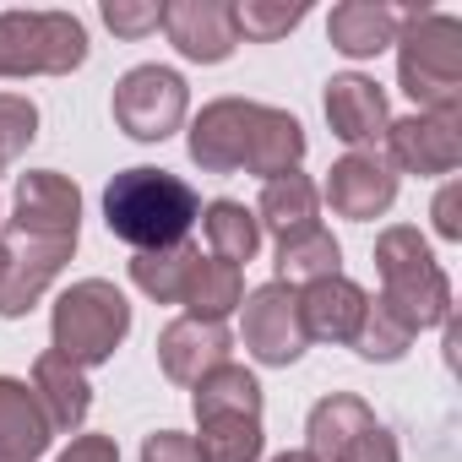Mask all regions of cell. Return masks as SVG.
Instances as JSON below:
<instances>
[{"mask_svg": "<svg viewBox=\"0 0 462 462\" xmlns=\"http://www.w3.org/2000/svg\"><path fill=\"white\" fill-rule=\"evenodd\" d=\"M256 212H262L256 223H267L273 235H278V245H283V240L310 235V228H321V223H316V185H310L300 169H289V174L267 180V185H262V207H256Z\"/></svg>", "mask_w": 462, "mask_h": 462, "instance_id": "7402d4cb", "label": "cell"}, {"mask_svg": "<svg viewBox=\"0 0 462 462\" xmlns=\"http://www.w3.org/2000/svg\"><path fill=\"white\" fill-rule=\"evenodd\" d=\"M131 332V305L115 283L104 278H88V283H71L60 300H55V354L71 359V365H104L120 337Z\"/></svg>", "mask_w": 462, "mask_h": 462, "instance_id": "8992f818", "label": "cell"}, {"mask_svg": "<svg viewBox=\"0 0 462 462\" xmlns=\"http://www.w3.org/2000/svg\"><path fill=\"white\" fill-rule=\"evenodd\" d=\"M50 419L23 381L0 375V462H39L50 451Z\"/></svg>", "mask_w": 462, "mask_h": 462, "instance_id": "ffe728a7", "label": "cell"}, {"mask_svg": "<svg viewBox=\"0 0 462 462\" xmlns=\"http://www.w3.org/2000/svg\"><path fill=\"white\" fill-rule=\"evenodd\" d=\"M397 77L424 115H462V23L446 12H402Z\"/></svg>", "mask_w": 462, "mask_h": 462, "instance_id": "3957f363", "label": "cell"}, {"mask_svg": "<svg viewBox=\"0 0 462 462\" xmlns=\"http://www.w3.org/2000/svg\"><path fill=\"white\" fill-rule=\"evenodd\" d=\"M207 245H212V256L228 262V267L251 262L256 245H262V223H256V212H245L240 201H212V207H207Z\"/></svg>", "mask_w": 462, "mask_h": 462, "instance_id": "d4e9b609", "label": "cell"}, {"mask_svg": "<svg viewBox=\"0 0 462 462\" xmlns=\"http://www.w3.org/2000/svg\"><path fill=\"white\" fill-rule=\"evenodd\" d=\"M413 337H419V332H413L386 300H375V305H365V321H359V332H354V348H359L365 359H402Z\"/></svg>", "mask_w": 462, "mask_h": 462, "instance_id": "4316f807", "label": "cell"}, {"mask_svg": "<svg viewBox=\"0 0 462 462\" xmlns=\"http://www.w3.org/2000/svg\"><path fill=\"white\" fill-rule=\"evenodd\" d=\"M435 228H440V240H462V185L457 180L435 196Z\"/></svg>", "mask_w": 462, "mask_h": 462, "instance_id": "1f68e13d", "label": "cell"}, {"mask_svg": "<svg viewBox=\"0 0 462 462\" xmlns=\"http://www.w3.org/2000/svg\"><path fill=\"white\" fill-rule=\"evenodd\" d=\"M327 120H332V136H343L348 147H370L386 136V98L370 77H332L327 88Z\"/></svg>", "mask_w": 462, "mask_h": 462, "instance_id": "ac0fdd59", "label": "cell"}, {"mask_svg": "<svg viewBox=\"0 0 462 462\" xmlns=\"http://www.w3.org/2000/svg\"><path fill=\"white\" fill-rule=\"evenodd\" d=\"M365 305L370 294L359 283H348L343 273L337 278H316L300 289V321H305V337H327V343H354L359 321H365Z\"/></svg>", "mask_w": 462, "mask_h": 462, "instance_id": "2e32d148", "label": "cell"}, {"mask_svg": "<svg viewBox=\"0 0 462 462\" xmlns=\"http://www.w3.org/2000/svg\"><path fill=\"white\" fill-rule=\"evenodd\" d=\"M163 28H169L174 50L185 60H201V66L228 60L240 44L235 6H223V0H174V6H163Z\"/></svg>", "mask_w": 462, "mask_h": 462, "instance_id": "5bb4252c", "label": "cell"}, {"mask_svg": "<svg viewBox=\"0 0 462 462\" xmlns=\"http://www.w3.org/2000/svg\"><path fill=\"white\" fill-rule=\"evenodd\" d=\"M6 278H0V316H23L44 289L50 278L71 262L77 240H44V235H23V228H12L6 240Z\"/></svg>", "mask_w": 462, "mask_h": 462, "instance_id": "8fae6325", "label": "cell"}, {"mask_svg": "<svg viewBox=\"0 0 462 462\" xmlns=\"http://www.w3.org/2000/svg\"><path fill=\"white\" fill-rule=\"evenodd\" d=\"M337 267H343V251L327 228H310V235L278 245V283L300 289V283H316V278H337Z\"/></svg>", "mask_w": 462, "mask_h": 462, "instance_id": "484cf974", "label": "cell"}, {"mask_svg": "<svg viewBox=\"0 0 462 462\" xmlns=\"http://www.w3.org/2000/svg\"><path fill=\"white\" fill-rule=\"evenodd\" d=\"M190 158L207 174L251 169L262 180H278V174L300 169L305 131H300V120L289 109H267V104H245V98H217L190 125Z\"/></svg>", "mask_w": 462, "mask_h": 462, "instance_id": "6da1fadb", "label": "cell"}, {"mask_svg": "<svg viewBox=\"0 0 462 462\" xmlns=\"http://www.w3.org/2000/svg\"><path fill=\"white\" fill-rule=\"evenodd\" d=\"M104 23H109L120 39H142V33H158V28H163V6H158V0H109V6H104Z\"/></svg>", "mask_w": 462, "mask_h": 462, "instance_id": "f546056e", "label": "cell"}, {"mask_svg": "<svg viewBox=\"0 0 462 462\" xmlns=\"http://www.w3.org/2000/svg\"><path fill=\"white\" fill-rule=\"evenodd\" d=\"M142 462H201V451H196V440H190V435L158 430V435H147V446H142Z\"/></svg>", "mask_w": 462, "mask_h": 462, "instance_id": "4dcf8cb0", "label": "cell"}, {"mask_svg": "<svg viewBox=\"0 0 462 462\" xmlns=\"http://www.w3.org/2000/svg\"><path fill=\"white\" fill-rule=\"evenodd\" d=\"M196 451L201 462H256L262 457V386L245 365H217L196 381Z\"/></svg>", "mask_w": 462, "mask_h": 462, "instance_id": "277c9868", "label": "cell"}, {"mask_svg": "<svg viewBox=\"0 0 462 462\" xmlns=\"http://www.w3.org/2000/svg\"><path fill=\"white\" fill-rule=\"evenodd\" d=\"M115 120L136 142H163L185 120V82L169 66H136L115 88Z\"/></svg>", "mask_w": 462, "mask_h": 462, "instance_id": "9c48e42d", "label": "cell"}, {"mask_svg": "<svg viewBox=\"0 0 462 462\" xmlns=\"http://www.w3.org/2000/svg\"><path fill=\"white\" fill-rule=\"evenodd\" d=\"M305 321H300V289L294 283H262L245 300V348L262 365H294L305 354Z\"/></svg>", "mask_w": 462, "mask_h": 462, "instance_id": "30bf717a", "label": "cell"}, {"mask_svg": "<svg viewBox=\"0 0 462 462\" xmlns=\"http://www.w3.org/2000/svg\"><path fill=\"white\" fill-rule=\"evenodd\" d=\"M0 278H6V245H0Z\"/></svg>", "mask_w": 462, "mask_h": 462, "instance_id": "e575fe53", "label": "cell"}, {"mask_svg": "<svg viewBox=\"0 0 462 462\" xmlns=\"http://www.w3.org/2000/svg\"><path fill=\"white\" fill-rule=\"evenodd\" d=\"M12 228H23V235H44V240H77V228H82V190L66 174H55V169L23 174Z\"/></svg>", "mask_w": 462, "mask_h": 462, "instance_id": "4fadbf2b", "label": "cell"}, {"mask_svg": "<svg viewBox=\"0 0 462 462\" xmlns=\"http://www.w3.org/2000/svg\"><path fill=\"white\" fill-rule=\"evenodd\" d=\"M375 267H381V300L413 332L451 321V283L430 256V245L419 240V228H386L375 240Z\"/></svg>", "mask_w": 462, "mask_h": 462, "instance_id": "5b68a950", "label": "cell"}, {"mask_svg": "<svg viewBox=\"0 0 462 462\" xmlns=\"http://www.w3.org/2000/svg\"><path fill=\"white\" fill-rule=\"evenodd\" d=\"M88 60L71 12H0V77H60Z\"/></svg>", "mask_w": 462, "mask_h": 462, "instance_id": "52a82bcc", "label": "cell"}, {"mask_svg": "<svg viewBox=\"0 0 462 462\" xmlns=\"http://www.w3.org/2000/svg\"><path fill=\"white\" fill-rule=\"evenodd\" d=\"M201 217V201L185 180L163 169H125L104 190V223L109 235L136 251H169L185 245V228Z\"/></svg>", "mask_w": 462, "mask_h": 462, "instance_id": "7a4b0ae2", "label": "cell"}, {"mask_svg": "<svg viewBox=\"0 0 462 462\" xmlns=\"http://www.w3.org/2000/svg\"><path fill=\"white\" fill-rule=\"evenodd\" d=\"M397 196V174L386 158L375 152H348L343 163H332L327 174V201L337 217H354V223H370L375 212H386Z\"/></svg>", "mask_w": 462, "mask_h": 462, "instance_id": "9a60e30c", "label": "cell"}, {"mask_svg": "<svg viewBox=\"0 0 462 462\" xmlns=\"http://www.w3.org/2000/svg\"><path fill=\"white\" fill-rule=\"evenodd\" d=\"M397 28H402V12L397 6H381V0H343V6H332V44L354 60L365 55H381L386 44H397Z\"/></svg>", "mask_w": 462, "mask_h": 462, "instance_id": "44dd1931", "label": "cell"}, {"mask_svg": "<svg viewBox=\"0 0 462 462\" xmlns=\"http://www.w3.org/2000/svg\"><path fill=\"white\" fill-rule=\"evenodd\" d=\"M55 462H120V451H115L109 435H77Z\"/></svg>", "mask_w": 462, "mask_h": 462, "instance_id": "d6a6232c", "label": "cell"}, {"mask_svg": "<svg viewBox=\"0 0 462 462\" xmlns=\"http://www.w3.org/2000/svg\"><path fill=\"white\" fill-rule=\"evenodd\" d=\"M196 262H201V251H196V245L136 251L131 278H136V289H142L147 300H158V305H180V294H185V283H190V267H196Z\"/></svg>", "mask_w": 462, "mask_h": 462, "instance_id": "cb8c5ba5", "label": "cell"}, {"mask_svg": "<svg viewBox=\"0 0 462 462\" xmlns=\"http://www.w3.org/2000/svg\"><path fill=\"white\" fill-rule=\"evenodd\" d=\"M310 457L316 462H397V446L392 435L381 430V419L348 397V392H332L310 408Z\"/></svg>", "mask_w": 462, "mask_h": 462, "instance_id": "ba28073f", "label": "cell"}, {"mask_svg": "<svg viewBox=\"0 0 462 462\" xmlns=\"http://www.w3.org/2000/svg\"><path fill=\"white\" fill-rule=\"evenodd\" d=\"M273 462H316L310 451H283V457H273Z\"/></svg>", "mask_w": 462, "mask_h": 462, "instance_id": "836d02e7", "label": "cell"}, {"mask_svg": "<svg viewBox=\"0 0 462 462\" xmlns=\"http://www.w3.org/2000/svg\"><path fill=\"white\" fill-rule=\"evenodd\" d=\"M33 136H39V109L17 93H0V169L17 163Z\"/></svg>", "mask_w": 462, "mask_h": 462, "instance_id": "f1b7e54d", "label": "cell"}, {"mask_svg": "<svg viewBox=\"0 0 462 462\" xmlns=\"http://www.w3.org/2000/svg\"><path fill=\"white\" fill-rule=\"evenodd\" d=\"M158 359H163V375L180 381V386H196L201 375H212L217 365H228V332L217 321H169L163 337H158Z\"/></svg>", "mask_w": 462, "mask_h": 462, "instance_id": "e0dca14e", "label": "cell"}, {"mask_svg": "<svg viewBox=\"0 0 462 462\" xmlns=\"http://www.w3.org/2000/svg\"><path fill=\"white\" fill-rule=\"evenodd\" d=\"M392 163L408 174H451L462 163V115H408L386 125Z\"/></svg>", "mask_w": 462, "mask_h": 462, "instance_id": "7c38bea8", "label": "cell"}, {"mask_svg": "<svg viewBox=\"0 0 462 462\" xmlns=\"http://www.w3.org/2000/svg\"><path fill=\"white\" fill-rule=\"evenodd\" d=\"M305 23V6L294 0H245V6H235V33L240 39H256V44H273L283 33H294Z\"/></svg>", "mask_w": 462, "mask_h": 462, "instance_id": "83f0119b", "label": "cell"}, {"mask_svg": "<svg viewBox=\"0 0 462 462\" xmlns=\"http://www.w3.org/2000/svg\"><path fill=\"white\" fill-rule=\"evenodd\" d=\"M180 305L190 310V321H217L223 327V316H235L240 305H245V278H240V267H228V262H196L190 267V283H185V294H180Z\"/></svg>", "mask_w": 462, "mask_h": 462, "instance_id": "603a6c76", "label": "cell"}, {"mask_svg": "<svg viewBox=\"0 0 462 462\" xmlns=\"http://www.w3.org/2000/svg\"><path fill=\"white\" fill-rule=\"evenodd\" d=\"M33 397H39V408H44V419H50L55 435L60 430H77L88 419V408H93V386H88L82 365L60 359L55 348L39 354V365H33Z\"/></svg>", "mask_w": 462, "mask_h": 462, "instance_id": "d6986e66", "label": "cell"}]
</instances>
